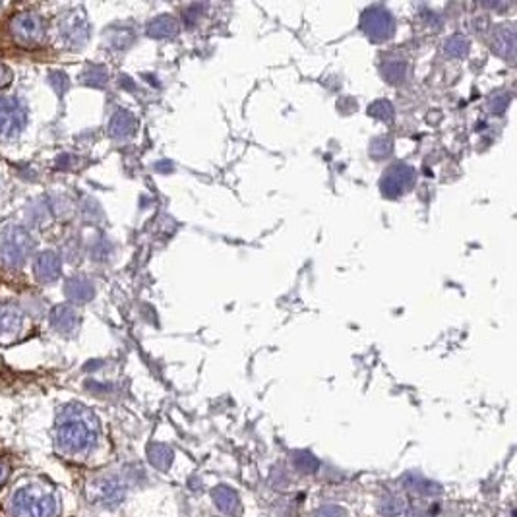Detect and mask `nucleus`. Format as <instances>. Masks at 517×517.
I'll return each instance as SVG.
<instances>
[{
  "mask_svg": "<svg viewBox=\"0 0 517 517\" xmlns=\"http://www.w3.org/2000/svg\"><path fill=\"white\" fill-rule=\"evenodd\" d=\"M391 149H393V145H391V142L388 138H376L372 147H370V151L374 154V157H380V159L388 157V155L391 154Z\"/></svg>",
  "mask_w": 517,
  "mask_h": 517,
  "instance_id": "nucleus-16",
  "label": "nucleus"
},
{
  "mask_svg": "<svg viewBox=\"0 0 517 517\" xmlns=\"http://www.w3.org/2000/svg\"><path fill=\"white\" fill-rule=\"evenodd\" d=\"M31 238L28 236L26 231H22V229H14V231H10L6 238H4V243H2V248H0V252H2V258L10 263H22L26 258L29 256V250H31Z\"/></svg>",
  "mask_w": 517,
  "mask_h": 517,
  "instance_id": "nucleus-5",
  "label": "nucleus"
},
{
  "mask_svg": "<svg viewBox=\"0 0 517 517\" xmlns=\"http://www.w3.org/2000/svg\"><path fill=\"white\" fill-rule=\"evenodd\" d=\"M372 115H376L378 118H391L393 117V109H391V105L388 101H380V103H376L372 107Z\"/></svg>",
  "mask_w": 517,
  "mask_h": 517,
  "instance_id": "nucleus-17",
  "label": "nucleus"
},
{
  "mask_svg": "<svg viewBox=\"0 0 517 517\" xmlns=\"http://www.w3.org/2000/svg\"><path fill=\"white\" fill-rule=\"evenodd\" d=\"M177 31V22L171 16H161V18L154 19L149 24V33L155 37H167L172 35Z\"/></svg>",
  "mask_w": 517,
  "mask_h": 517,
  "instance_id": "nucleus-10",
  "label": "nucleus"
},
{
  "mask_svg": "<svg viewBox=\"0 0 517 517\" xmlns=\"http://www.w3.org/2000/svg\"><path fill=\"white\" fill-rule=\"evenodd\" d=\"M10 82H12V70L8 66L0 64V90H4Z\"/></svg>",
  "mask_w": 517,
  "mask_h": 517,
  "instance_id": "nucleus-18",
  "label": "nucleus"
},
{
  "mask_svg": "<svg viewBox=\"0 0 517 517\" xmlns=\"http://www.w3.org/2000/svg\"><path fill=\"white\" fill-rule=\"evenodd\" d=\"M35 273L41 281H55L60 275V260L53 252H45L39 256L35 263Z\"/></svg>",
  "mask_w": 517,
  "mask_h": 517,
  "instance_id": "nucleus-6",
  "label": "nucleus"
},
{
  "mask_svg": "<svg viewBox=\"0 0 517 517\" xmlns=\"http://www.w3.org/2000/svg\"><path fill=\"white\" fill-rule=\"evenodd\" d=\"M381 72L384 76L390 80V82H401L405 78V72H407V66L403 60H391V63H386L381 66Z\"/></svg>",
  "mask_w": 517,
  "mask_h": 517,
  "instance_id": "nucleus-12",
  "label": "nucleus"
},
{
  "mask_svg": "<svg viewBox=\"0 0 517 517\" xmlns=\"http://www.w3.org/2000/svg\"><path fill=\"white\" fill-rule=\"evenodd\" d=\"M467 49H469V43L463 35H454L448 39L445 43V53L450 56H463L467 55Z\"/></svg>",
  "mask_w": 517,
  "mask_h": 517,
  "instance_id": "nucleus-14",
  "label": "nucleus"
},
{
  "mask_svg": "<svg viewBox=\"0 0 517 517\" xmlns=\"http://www.w3.org/2000/svg\"><path fill=\"white\" fill-rule=\"evenodd\" d=\"M26 124V110L14 97L0 99V134L14 136Z\"/></svg>",
  "mask_w": 517,
  "mask_h": 517,
  "instance_id": "nucleus-4",
  "label": "nucleus"
},
{
  "mask_svg": "<svg viewBox=\"0 0 517 517\" xmlns=\"http://www.w3.org/2000/svg\"><path fill=\"white\" fill-rule=\"evenodd\" d=\"M361 28L364 29V33L370 37L372 41H386L393 35V29H395V24H393V18L388 10L378 8H368L363 14V19H361Z\"/></svg>",
  "mask_w": 517,
  "mask_h": 517,
  "instance_id": "nucleus-2",
  "label": "nucleus"
},
{
  "mask_svg": "<svg viewBox=\"0 0 517 517\" xmlns=\"http://www.w3.org/2000/svg\"><path fill=\"white\" fill-rule=\"evenodd\" d=\"M68 295L76 300H88L91 297V285L88 281H83V279H74V281L68 283Z\"/></svg>",
  "mask_w": 517,
  "mask_h": 517,
  "instance_id": "nucleus-13",
  "label": "nucleus"
},
{
  "mask_svg": "<svg viewBox=\"0 0 517 517\" xmlns=\"http://www.w3.org/2000/svg\"><path fill=\"white\" fill-rule=\"evenodd\" d=\"M64 438L68 440L70 438V442L76 445H85L88 444V440H90V434H88V430L82 427V425H72V427H68L64 430Z\"/></svg>",
  "mask_w": 517,
  "mask_h": 517,
  "instance_id": "nucleus-15",
  "label": "nucleus"
},
{
  "mask_svg": "<svg viewBox=\"0 0 517 517\" xmlns=\"http://www.w3.org/2000/svg\"><path fill=\"white\" fill-rule=\"evenodd\" d=\"M415 184V171L407 165H395L381 179V192L388 198H397Z\"/></svg>",
  "mask_w": 517,
  "mask_h": 517,
  "instance_id": "nucleus-3",
  "label": "nucleus"
},
{
  "mask_svg": "<svg viewBox=\"0 0 517 517\" xmlns=\"http://www.w3.org/2000/svg\"><path fill=\"white\" fill-rule=\"evenodd\" d=\"M12 35L22 47H35L43 41L45 28L43 19L37 18L35 14H19L10 24Z\"/></svg>",
  "mask_w": 517,
  "mask_h": 517,
  "instance_id": "nucleus-1",
  "label": "nucleus"
},
{
  "mask_svg": "<svg viewBox=\"0 0 517 517\" xmlns=\"http://www.w3.org/2000/svg\"><path fill=\"white\" fill-rule=\"evenodd\" d=\"M132 130H134V118L130 117L128 113H124V110L117 113V115L113 117V120H110L109 128L110 136L126 138L132 134Z\"/></svg>",
  "mask_w": 517,
  "mask_h": 517,
  "instance_id": "nucleus-9",
  "label": "nucleus"
},
{
  "mask_svg": "<svg viewBox=\"0 0 517 517\" xmlns=\"http://www.w3.org/2000/svg\"><path fill=\"white\" fill-rule=\"evenodd\" d=\"M53 322L58 329H72L78 322V318L74 314L72 309H66V306H60V309L55 310L53 314Z\"/></svg>",
  "mask_w": 517,
  "mask_h": 517,
  "instance_id": "nucleus-11",
  "label": "nucleus"
},
{
  "mask_svg": "<svg viewBox=\"0 0 517 517\" xmlns=\"http://www.w3.org/2000/svg\"><path fill=\"white\" fill-rule=\"evenodd\" d=\"M494 49L498 51L502 56H511L514 49H516V35H514V28H500L492 41Z\"/></svg>",
  "mask_w": 517,
  "mask_h": 517,
  "instance_id": "nucleus-7",
  "label": "nucleus"
},
{
  "mask_svg": "<svg viewBox=\"0 0 517 517\" xmlns=\"http://www.w3.org/2000/svg\"><path fill=\"white\" fill-rule=\"evenodd\" d=\"M213 500L218 502L219 509H223L225 514H236L238 509V496L229 486H218L213 490Z\"/></svg>",
  "mask_w": 517,
  "mask_h": 517,
  "instance_id": "nucleus-8",
  "label": "nucleus"
}]
</instances>
